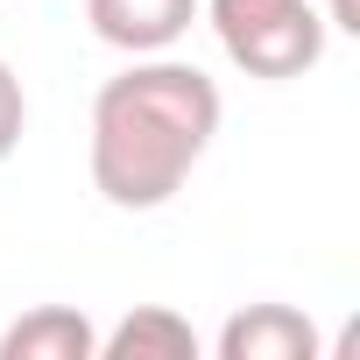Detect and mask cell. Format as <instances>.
<instances>
[{
  "label": "cell",
  "mask_w": 360,
  "mask_h": 360,
  "mask_svg": "<svg viewBox=\"0 0 360 360\" xmlns=\"http://www.w3.org/2000/svg\"><path fill=\"white\" fill-rule=\"evenodd\" d=\"M212 353L219 360H318L325 339L297 304H248V311H233L219 325Z\"/></svg>",
  "instance_id": "cell-4"
},
{
  "label": "cell",
  "mask_w": 360,
  "mask_h": 360,
  "mask_svg": "<svg viewBox=\"0 0 360 360\" xmlns=\"http://www.w3.org/2000/svg\"><path fill=\"white\" fill-rule=\"evenodd\" d=\"M99 360H198V332L169 304H134L113 332H99Z\"/></svg>",
  "instance_id": "cell-6"
},
{
  "label": "cell",
  "mask_w": 360,
  "mask_h": 360,
  "mask_svg": "<svg viewBox=\"0 0 360 360\" xmlns=\"http://www.w3.org/2000/svg\"><path fill=\"white\" fill-rule=\"evenodd\" d=\"M219 85L184 57H134L92 99V191L113 212H155L184 191V176L205 162L219 134Z\"/></svg>",
  "instance_id": "cell-1"
},
{
  "label": "cell",
  "mask_w": 360,
  "mask_h": 360,
  "mask_svg": "<svg viewBox=\"0 0 360 360\" xmlns=\"http://www.w3.org/2000/svg\"><path fill=\"white\" fill-rule=\"evenodd\" d=\"M85 22L120 57H162L191 36L198 0H85Z\"/></svg>",
  "instance_id": "cell-3"
},
{
  "label": "cell",
  "mask_w": 360,
  "mask_h": 360,
  "mask_svg": "<svg viewBox=\"0 0 360 360\" xmlns=\"http://www.w3.org/2000/svg\"><path fill=\"white\" fill-rule=\"evenodd\" d=\"M0 360H99V325L78 304H36L0 332Z\"/></svg>",
  "instance_id": "cell-5"
},
{
  "label": "cell",
  "mask_w": 360,
  "mask_h": 360,
  "mask_svg": "<svg viewBox=\"0 0 360 360\" xmlns=\"http://www.w3.org/2000/svg\"><path fill=\"white\" fill-rule=\"evenodd\" d=\"M198 15L212 22L233 71H248L262 85L304 78L325 57V15L311 0H198Z\"/></svg>",
  "instance_id": "cell-2"
},
{
  "label": "cell",
  "mask_w": 360,
  "mask_h": 360,
  "mask_svg": "<svg viewBox=\"0 0 360 360\" xmlns=\"http://www.w3.org/2000/svg\"><path fill=\"white\" fill-rule=\"evenodd\" d=\"M22 127H29V92H22L15 64L0 57V162H8V155L22 148Z\"/></svg>",
  "instance_id": "cell-7"
},
{
  "label": "cell",
  "mask_w": 360,
  "mask_h": 360,
  "mask_svg": "<svg viewBox=\"0 0 360 360\" xmlns=\"http://www.w3.org/2000/svg\"><path fill=\"white\" fill-rule=\"evenodd\" d=\"M325 29H346V36H360V15H353V0H332V15H325Z\"/></svg>",
  "instance_id": "cell-8"
}]
</instances>
